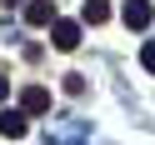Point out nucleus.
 I'll use <instances>...</instances> for the list:
<instances>
[{
  "instance_id": "obj_4",
  "label": "nucleus",
  "mask_w": 155,
  "mask_h": 145,
  "mask_svg": "<svg viewBox=\"0 0 155 145\" xmlns=\"http://www.w3.org/2000/svg\"><path fill=\"white\" fill-rule=\"evenodd\" d=\"M25 130H30V115H25V110H0V135L20 140Z\"/></svg>"
},
{
  "instance_id": "obj_7",
  "label": "nucleus",
  "mask_w": 155,
  "mask_h": 145,
  "mask_svg": "<svg viewBox=\"0 0 155 145\" xmlns=\"http://www.w3.org/2000/svg\"><path fill=\"white\" fill-rule=\"evenodd\" d=\"M65 95H85V75H80V70L65 75Z\"/></svg>"
},
{
  "instance_id": "obj_8",
  "label": "nucleus",
  "mask_w": 155,
  "mask_h": 145,
  "mask_svg": "<svg viewBox=\"0 0 155 145\" xmlns=\"http://www.w3.org/2000/svg\"><path fill=\"white\" fill-rule=\"evenodd\" d=\"M140 65H145V70L155 75V40H150V45H145V50H140Z\"/></svg>"
},
{
  "instance_id": "obj_5",
  "label": "nucleus",
  "mask_w": 155,
  "mask_h": 145,
  "mask_svg": "<svg viewBox=\"0 0 155 145\" xmlns=\"http://www.w3.org/2000/svg\"><path fill=\"white\" fill-rule=\"evenodd\" d=\"M25 25H55V5L50 0H30L25 5Z\"/></svg>"
},
{
  "instance_id": "obj_1",
  "label": "nucleus",
  "mask_w": 155,
  "mask_h": 145,
  "mask_svg": "<svg viewBox=\"0 0 155 145\" xmlns=\"http://www.w3.org/2000/svg\"><path fill=\"white\" fill-rule=\"evenodd\" d=\"M120 20L130 25V30H145V25L155 20V10H150V0H125V10H120Z\"/></svg>"
},
{
  "instance_id": "obj_2",
  "label": "nucleus",
  "mask_w": 155,
  "mask_h": 145,
  "mask_svg": "<svg viewBox=\"0 0 155 145\" xmlns=\"http://www.w3.org/2000/svg\"><path fill=\"white\" fill-rule=\"evenodd\" d=\"M50 40H55V50H75V45H80V25L75 20H55L50 25Z\"/></svg>"
},
{
  "instance_id": "obj_9",
  "label": "nucleus",
  "mask_w": 155,
  "mask_h": 145,
  "mask_svg": "<svg viewBox=\"0 0 155 145\" xmlns=\"http://www.w3.org/2000/svg\"><path fill=\"white\" fill-rule=\"evenodd\" d=\"M5 95H10V80H5V75H0V100H5Z\"/></svg>"
},
{
  "instance_id": "obj_10",
  "label": "nucleus",
  "mask_w": 155,
  "mask_h": 145,
  "mask_svg": "<svg viewBox=\"0 0 155 145\" xmlns=\"http://www.w3.org/2000/svg\"><path fill=\"white\" fill-rule=\"evenodd\" d=\"M5 5H15V0H5Z\"/></svg>"
},
{
  "instance_id": "obj_3",
  "label": "nucleus",
  "mask_w": 155,
  "mask_h": 145,
  "mask_svg": "<svg viewBox=\"0 0 155 145\" xmlns=\"http://www.w3.org/2000/svg\"><path fill=\"white\" fill-rule=\"evenodd\" d=\"M20 110H25V115H45V110H50V90L25 85V90H20Z\"/></svg>"
},
{
  "instance_id": "obj_6",
  "label": "nucleus",
  "mask_w": 155,
  "mask_h": 145,
  "mask_svg": "<svg viewBox=\"0 0 155 145\" xmlns=\"http://www.w3.org/2000/svg\"><path fill=\"white\" fill-rule=\"evenodd\" d=\"M80 20L85 25H105V20H110V0H85V5H80Z\"/></svg>"
}]
</instances>
